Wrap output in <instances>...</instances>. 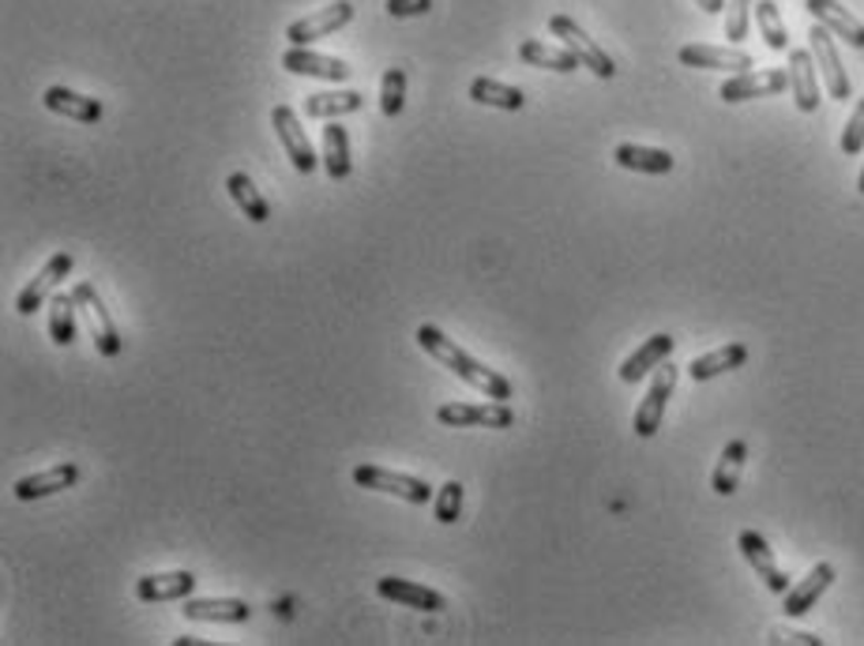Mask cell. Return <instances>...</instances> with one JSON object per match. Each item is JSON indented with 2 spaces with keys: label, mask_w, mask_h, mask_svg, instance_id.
Wrapping results in <instances>:
<instances>
[{
  "label": "cell",
  "mask_w": 864,
  "mask_h": 646,
  "mask_svg": "<svg viewBox=\"0 0 864 646\" xmlns=\"http://www.w3.org/2000/svg\"><path fill=\"white\" fill-rule=\"evenodd\" d=\"M417 346L425 350L433 361H440L444 368H451L455 376L462 379V384H470L473 392H481L486 398H497V403H511V379L508 376H500L497 368H489V365H481L478 357H470L467 350L462 346H455V338H448L444 335L440 327H433V323H421L417 327Z\"/></svg>",
  "instance_id": "6da1fadb"
},
{
  "label": "cell",
  "mask_w": 864,
  "mask_h": 646,
  "mask_svg": "<svg viewBox=\"0 0 864 646\" xmlns=\"http://www.w3.org/2000/svg\"><path fill=\"white\" fill-rule=\"evenodd\" d=\"M549 34L560 38V45H568V50L579 56V64H583V69H591L597 80H613V75H616L613 56L605 53L602 45H597L594 38L575 23L572 15H553V19H549Z\"/></svg>",
  "instance_id": "7a4b0ae2"
},
{
  "label": "cell",
  "mask_w": 864,
  "mask_h": 646,
  "mask_svg": "<svg viewBox=\"0 0 864 646\" xmlns=\"http://www.w3.org/2000/svg\"><path fill=\"white\" fill-rule=\"evenodd\" d=\"M436 421L440 425H451V429H473V425H481V429H511L516 425V410H511V403H444L440 410H436Z\"/></svg>",
  "instance_id": "3957f363"
},
{
  "label": "cell",
  "mask_w": 864,
  "mask_h": 646,
  "mask_svg": "<svg viewBox=\"0 0 864 646\" xmlns=\"http://www.w3.org/2000/svg\"><path fill=\"white\" fill-rule=\"evenodd\" d=\"M673 392H677V365H669L666 361V365L654 368L647 395H643L639 410H635V436L650 440V436L662 429V417H666V406H669Z\"/></svg>",
  "instance_id": "277c9868"
},
{
  "label": "cell",
  "mask_w": 864,
  "mask_h": 646,
  "mask_svg": "<svg viewBox=\"0 0 864 646\" xmlns=\"http://www.w3.org/2000/svg\"><path fill=\"white\" fill-rule=\"evenodd\" d=\"M72 298H75V305L87 312V320H91V327H94V346H98V354H102V357H117L121 350H125V338H121L117 323H113V316H110V309L102 305V298H98V290H94V282H75Z\"/></svg>",
  "instance_id": "5b68a950"
},
{
  "label": "cell",
  "mask_w": 864,
  "mask_h": 646,
  "mask_svg": "<svg viewBox=\"0 0 864 646\" xmlns=\"http://www.w3.org/2000/svg\"><path fill=\"white\" fill-rule=\"evenodd\" d=\"M782 91H790V72L763 69V72H737L733 80L721 83L718 98L737 106V102H752V98H774Z\"/></svg>",
  "instance_id": "8992f818"
},
{
  "label": "cell",
  "mask_w": 864,
  "mask_h": 646,
  "mask_svg": "<svg viewBox=\"0 0 864 646\" xmlns=\"http://www.w3.org/2000/svg\"><path fill=\"white\" fill-rule=\"evenodd\" d=\"M72 263H75V260H72L69 252H56V256H50V260H45V268L38 271L34 279L23 286V293H19V298H15V312H19V316H34V312L42 309L45 301H50L53 293H56V286H61V282L69 279Z\"/></svg>",
  "instance_id": "52a82bcc"
},
{
  "label": "cell",
  "mask_w": 864,
  "mask_h": 646,
  "mask_svg": "<svg viewBox=\"0 0 864 646\" xmlns=\"http://www.w3.org/2000/svg\"><path fill=\"white\" fill-rule=\"evenodd\" d=\"M271 125H274V136H279L282 150H287V158L293 162V169L309 177L312 169H316L320 158H316V150H312V144H309L305 128H301V117L290 106H274L271 110Z\"/></svg>",
  "instance_id": "ba28073f"
},
{
  "label": "cell",
  "mask_w": 864,
  "mask_h": 646,
  "mask_svg": "<svg viewBox=\"0 0 864 646\" xmlns=\"http://www.w3.org/2000/svg\"><path fill=\"white\" fill-rule=\"evenodd\" d=\"M354 481L361 485V489L392 492V497L406 500V503H429L433 500V489L421 478H410V473H395V470H384V467H357Z\"/></svg>",
  "instance_id": "9c48e42d"
},
{
  "label": "cell",
  "mask_w": 864,
  "mask_h": 646,
  "mask_svg": "<svg viewBox=\"0 0 864 646\" xmlns=\"http://www.w3.org/2000/svg\"><path fill=\"white\" fill-rule=\"evenodd\" d=\"M350 19H354V4H350V0H335V4H327V8H320V12L290 23L287 38H290V45H309V42H320V38L343 31Z\"/></svg>",
  "instance_id": "30bf717a"
},
{
  "label": "cell",
  "mask_w": 864,
  "mask_h": 646,
  "mask_svg": "<svg viewBox=\"0 0 864 646\" xmlns=\"http://www.w3.org/2000/svg\"><path fill=\"white\" fill-rule=\"evenodd\" d=\"M809 38H812L815 69L823 72V83H827V94H831V98H839V102H846L853 87H850V75H846V69H842V56H839V50H834V34H831L823 23H815Z\"/></svg>",
  "instance_id": "8fae6325"
},
{
  "label": "cell",
  "mask_w": 864,
  "mask_h": 646,
  "mask_svg": "<svg viewBox=\"0 0 864 646\" xmlns=\"http://www.w3.org/2000/svg\"><path fill=\"white\" fill-rule=\"evenodd\" d=\"M737 549L745 553L748 564H752V572L763 579L767 591H771V594H785V591H790V579H785V572L778 567V560H774L771 545H767L763 534H756V530H740Z\"/></svg>",
  "instance_id": "7c38bea8"
},
{
  "label": "cell",
  "mask_w": 864,
  "mask_h": 646,
  "mask_svg": "<svg viewBox=\"0 0 864 646\" xmlns=\"http://www.w3.org/2000/svg\"><path fill=\"white\" fill-rule=\"evenodd\" d=\"M677 61L685 69H702V72H752V56L745 50H721V45H702V42H691V45H680Z\"/></svg>",
  "instance_id": "4fadbf2b"
},
{
  "label": "cell",
  "mask_w": 864,
  "mask_h": 646,
  "mask_svg": "<svg viewBox=\"0 0 864 646\" xmlns=\"http://www.w3.org/2000/svg\"><path fill=\"white\" fill-rule=\"evenodd\" d=\"M282 69L293 72V75H309V80H327V83H343L350 80V64L339 61V56H324V53H312L305 45H290L282 53Z\"/></svg>",
  "instance_id": "5bb4252c"
},
{
  "label": "cell",
  "mask_w": 864,
  "mask_h": 646,
  "mask_svg": "<svg viewBox=\"0 0 864 646\" xmlns=\"http://www.w3.org/2000/svg\"><path fill=\"white\" fill-rule=\"evenodd\" d=\"M790 91L801 113L820 110L823 91H820V69H815L812 50H790Z\"/></svg>",
  "instance_id": "9a60e30c"
},
{
  "label": "cell",
  "mask_w": 864,
  "mask_h": 646,
  "mask_svg": "<svg viewBox=\"0 0 864 646\" xmlns=\"http://www.w3.org/2000/svg\"><path fill=\"white\" fill-rule=\"evenodd\" d=\"M376 594L387 597V602H395V605H406V609H421V613H444L448 609V602H444L440 591H429V586L410 583V579H395V575L379 579Z\"/></svg>",
  "instance_id": "2e32d148"
},
{
  "label": "cell",
  "mask_w": 864,
  "mask_h": 646,
  "mask_svg": "<svg viewBox=\"0 0 864 646\" xmlns=\"http://www.w3.org/2000/svg\"><path fill=\"white\" fill-rule=\"evenodd\" d=\"M831 583H834V564H827V560H823V564H815L812 572L801 579V583L790 586V591L782 594V597H785L782 613H785V616H804V613H812L815 602H820V597L831 591Z\"/></svg>",
  "instance_id": "e0dca14e"
},
{
  "label": "cell",
  "mask_w": 864,
  "mask_h": 646,
  "mask_svg": "<svg viewBox=\"0 0 864 646\" xmlns=\"http://www.w3.org/2000/svg\"><path fill=\"white\" fill-rule=\"evenodd\" d=\"M80 481V467L75 462H56L50 470H38V473H27V478L15 481V500H42V497H53V492H64Z\"/></svg>",
  "instance_id": "ac0fdd59"
},
{
  "label": "cell",
  "mask_w": 864,
  "mask_h": 646,
  "mask_svg": "<svg viewBox=\"0 0 864 646\" xmlns=\"http://www.w3.org/2000/svg\"><path fill=\"white\" fill-rule=\"evenodd\" d=\"M804 8L812 12L815 23H823L831 34H839L846 45H853V50H864V23L853 12H846L839 0H804Z\"/></svg>",
  "instance_id": "d6986e66"
},
{
  "label": "cell",
  "mask_w": 864,
  "mask_h": 646,
  "mask_svg": "<svg viewBox=\"0 0 864 646\" xmlns=\"http://www.w3.org/2000/svg\"><path fill=\"white\" fill-rule=\"evenodd\" d=\"M192 591H196V575L192 572H158V575L136 579V597H139V602H147V605L185 602V597Z\"/></svg>",
  "instance_id": "ffe728a7"
},
{
  "label": "cell",
  "mask_w": 864,
  "mask_h": 646,
  "mask_svg": "<svg viewBox=\"0 0 864 646\" xmlns=\"http://www.w3.org/2000/svg\"><path fill=\"white\" fill-rule=\"evenodd\" d=\"M185 616L207 624H244L252 609L241 597H185Z\"/></svg>",
  "instance_id": "44dd1931"
},
{
  "label": "cell",
  "mask_w": 864,
  "mask_h": 646,
  "mask_svg": "<svg viewBox=\"0 0 864 646\" xmlns=\"http://www.w3.org/2000/svg\"><path fill=\"white\" fill-rule=\"evenodd\" d=\"M673 346H677V338L666 335V331H662V335H650V338L643 342V346L635 350V354L621 365V379H624V384H639V379L647 376V373H654L658 365H666L669 354H673Z\"/></svg>",
  "instance_id": "7402d4cb"
},
{
  "label": "cell",
  "mask_w": 864,
  "mask_h": 646,
  "mask_svg": "<svg viewBox=\"0 0 864 646\" xmlns=\"http://www.w3.org/2000/svg\"><path fill=\"white\" fill-rule=\"evenodd\" d=\"M519 61L530 64V69H549V72H560V75L583 69L579 56L568 50V45H549V42H541V38H527V42H519Z\"/></svg>",
  "instance_id": "603a6c76"
},
{
  "label": "cell",
  "mask_w": 864,
  "mask_h": 646,
  "mask_svg": "<svg viewBox=\"0 0 864 646\" xmlns=\"http://www.w3.org/2000/svg\"><path fill=\"white\" fill-rule=\"evenodd\" d=\"M45 110L61 113V117H72L80 125H98L102 121V102L98 98H87L80 91H69V87H50L45 91Z\"/></svg>",
  "instance_id": "cb8c5ba5"
},
{
  "label": "cell",
  "mask_w": 864,
  "mask_h": 646,
  "mask_svg": "<svg viewBox=\"0 0 864 646\" xmlns=\"http://www.w3.org/2000/svg\"><path fill=\"white\" fill-rule=\"evenodd\" d=\"M613 162L621 169H632V174H650V177L673 174V155H669V150H662V147L621 144L613 150Z\"/></svg>",
  "instance_id": "d4e9b609"
},
{
  "label": "cell",
  "mask_w": 864,
  "mask_h": 646,
  "mask_svg": "<svg viewBox=\"0 0 864 646\" xmlns=\"http://www.w3.org/2000/svg\"><path fill=\"white\" fill-rule=\"evenodd\" d=\"M748 361V346L745 342H729V346H718L710 350V354L696 357L688 365V376L696 379V384H707V379H715L721 373H733V368H740Z\"/></svg>",
  "instance_id": "484cf974"
},
{
  "label": "cell",
  "mask_w": 864,
  "mask_h": 646,
  "mask_svg": "<svg viewBox=\"0 0 864 646\" xmlns=\"http://www.w3.org/2000/svg\"><path fill=\"white\" fill-rule=\"evenodd\" d=\"M365 106L357 91H324V94H305V117L312 121H335L346 113H357Z\"/></svg>",
  "instance_id": "4316f807"
},
{
  "label": "cell",
  "mask_w": 864,
  "mask_h": 646,
  "mask_svg": "<svg viewBox=\"0 0 864 646\" xmlns=\"http://www.w3.org/2000/svg\"><path fill=\"white\" fill-rule=\"evenodd\" d=\"M745 459H748V444L745 440H729L726 451H721V459H718V467H715V478H710V489H715L718 497H733V492H737Z\"/></svg>",
  "instance_id": "83f0119b"
},
{
  "label": "cell",
  "mask_w": 864,
  "mask_h": 646,
  "mask_svg": "<svg viewBox=\"0 0 864 646\" xmlns=\"http://www.w3.org/2000/svg\"><path fill=\"white\" fill-rule=\"evenodd\" d=\"M470 98L478 102V106H492V110H522V102H527V94H522L519 87H508V83L500 80H489V75H478V80L470 83Z\"/></svg>",
  "instance_id": "f1b7e54d"
},
{
  "label": "cell",
  "mask_w": 864,
  "mask_h": 646,
  "mask_svg": "<svg viewBox=\"0 0 864 646\" xmlns=\"http://www.w3.org/2000/svg\"><path fill=\"white\" fill-rule=\"evenodd\" d=\"M324 169L331 180H346L354 162H350V136L339 121H327L324 128Z\"/></svg>",
  "instance_id": "f546056e"
},
{
  "label": "cell",
  "mask_w": 864,
  "mask_h": 646,
  "mask_svg": "<svg viewBox=\"0 0 864 646\" xmlns=\"http://www.w3.org/2000/svg\"><path fill=\"white\" fill-rule=\"evenodd\" d=\"M226 188H230V196H233V204L241 207L244 211V218L249 222H268L271 218V207H268V199L260 196V188L252 185V177L249 174H230V180H226Z\"/></svg>",
  "instance_id": "4dcf8cb0"
},
{
  "label": "cell",
  "mask_w": 864,
  "mask_h": 646,
  "mask_svg": "<svg viewBox=\"0 0 864 646\" xmlns=\"http://www.w3.org/2000/svg\"><path fill=\"white\" fill-rule=\"evenodd\" d=\"M75 298L72 293H53L50 298V335L56 346H72L80 327H75Z\"/></svg>",
  "instance_id": "1f68e13d"
},
{
  "label": "cell",
  "mask_w": 864,
  "mask_h": 646,
  "mask_svg": "<svg viewBox=\"0 0 864 646\" xmlns=\"http://www.w3.org/2000/svg\"><path fill=\"white\" fill-rule=\"evenodd\" d=\"M756 27H759V34H763V42L771 45L774 53H785V50H790V34H785L782 12H778L774 0H756Z\"/></svg>",
  "instance_id": "d6a6232c"
},
{
  "label": "cell",
  "mask_w": 864,
  "mask_h": 646,
  "mask_svg": "<svg viewBox=\"0 0 864 646\" xmlns=\"http://www.w3.org/2000/svg\"><path fill=\"white\" fill-rule=\"evenodd\" d=\"M403 106H406V72L387 69L384 83H379V110H384V117H398Z\"/></svg>",
  "instance_id": "836d02e7"
},
{
  "label": "cell",
  "mask_w": 864,
  "mask_h": 646,
  "mask_svg": "<svg viewBox=\"0 0 864 646\" xmlns=\"http://www.w3.org/2000/svg\"><path fill=\"white\" fill-rule=\"evenodd\" d=\"M433 511H436V522L451 527V522L462 515V485H459V481H444L440 492H436Z\"/></svg>",
  "instance_id": "e575fe53"
},
{
  "label": "cell",
  "mask_w": 864,
  "mask_h": 646,
  "mask_svg": "<svg viewBox=\"0 0 864 646\" xmlns=\"http://www.w3.org/2000/svg\"><path fill=\"white\" fill-rule=\"evenodd\" d=\"M752 8L756 0H729L726 4V38L729 42H745L748 27H752Z\"/></svg>",
  "instance_id": "d590c367"
},
{
  "label": "cell",
  "mask_w": 864,
  "mask_h": 646,
  "mask_svg": "<svg viewBox=\"0 0 864 646\" xmlns=\"http://www.w3.org/2000/svg\"><path fill=\"white\" fill-rule=\"evenodd\" d=\"M864 150V98L857 102V110H853V117L846 121V128H842V155H861Z\"/></svg>",
  "instance_id": "8d00e7d4"
},
{
  "label": "cell",
  "mask_w": 864,
  "mask_h": 646,
  "mask_svg": "<svg viewBox=\"0 0 864 646\" xmlns=\"http://www.w3.org/2000/svg\"><path fill=\"white\" fill-rule=\"evenodd\" d=\"M433 8V0H387V15L392 19H414L425 15Z\"/></svg>",
  "instance_id": "74e56055"
},
{
  "label": "cell",
  "mask_w": 864,
  "mask_h": 646,
  "mask_svg": "<svg viewBox=\"0 0 864 646\" xmlns=\"http://www.w3.org/2000/svg\"><path fill=\"white\" fill-rule=\"evenodd\" d=\"M771 643H809V646H820L823 639H815L809 632H774Z\"/></svg>",
  "instance_id": "f35d334b"
},
{
  "label": "cell",
  "mask_w": 864,
  "mask_h": 646,
  "mask_svg": "<svg viewBox=\"0 0 864 646\" xmlns=\"http://www.w3.org/2000/svg\"><path fill=\"white\" fill-rule=\"evenodd\" d=\"M696 4H699L707 15H721V12H726V0H696Z\"/></svg>",
  "instance_id": "ab89813d"
},
{
  "label": "cell",
  "mask_w": 864,
  "mask_h": 646,
  "mask_svg": "<svg viewBox=\"0 0 864 646\" xmlns=\"http://www.w3.org/2000/svg\"><path fill=\"white\" fill-rule=\"evenodd\" d=\"M857 192L864 196V169H861V180H857Z\"/></svg>",
  "instance_id": "60d3db41"
}]
</instances>
